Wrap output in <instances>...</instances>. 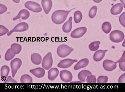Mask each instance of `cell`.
I'll return each instance as SVG.
<instances>
[{"instance_id": "4316f807", "label": "cell", "mask_w": 125, "mask_h": 92, "mask_svg": "<svg viewBox=\"0 0 125 92\" xmlns=\"http://www.w3.org/2000/svg\"><path fill=\"white\" fill-rule=\"evenodd\" d=\"M100 43L101 42L99 41L92 42L89 46V48L91 51H97L99 48Z\"/></svg>"}, {"instance_id": "f546056e", "label": "cell", "mask_w": 125, "mask_h": 92, "mask_svg": "<svg viewBox=\"0 0 125 92\" xmlns=\"http://www.w3.org/2000/svg\"><path fill=\"white\" fill-rule=\"evenodd\" d=\"M86 81L88 83H96V78L94 75H91L87 77Z\"/></svg>"}, {"instance_id": "9c48e42d", "label": "cell", "mask_w": 125, "mask_h": 92, "mask_svg": "<svg viewBox=\"0 0 125 92\" xmlns=\"http://www.w3.org/2000/svg\"><path fill=\"white\" fill-rule=\"evenodd\" d=\"M60 76L62 81L65 83L70 82L73 79L72 73L66 70L61 71L60 72Z\"/></svg>"}, {"instance_id": "52a82bcc", "label": "cell", "mask_w": 125, "mask_h": 92, "mask_svg": "<svg viewBox=\"0 0 125 92\" xmlns=\"http://www.w3.org/2000/svg\"><path fill=\"white\" fill-rule=\"evenodd\" d=\"M29 29V26L27 23L22 22L19 23L14 27V29L8 34V36L10 35L14 32H21L26 31Z\"/></svg>"}, {"instance_id": "f1b7e54d", "label": "cell", "mask_w": 125, "mask_h": 92, "mask_svg": "<svg viewBox=\"0 0 125 92\" xmlns=\"http://www.w3.org/2000/svg\"><path fill=\"white\" fill-rule=\"evenodd\" d=\"M11 48H13L14 49L16 52V54L20 53L22 48L21 45L16 43H14L12 44Z\"/></svg>"}, {"instance_id": "1f68e13d", "label": "cell", "mask_w": 125, "mask_h": 92, "mask_svg": "<svg viewBox=\"0 0 125 92\" xmlns=\"http://www.w3.org/2000/svg\"><path fill=\"white\" fill-rule=\"evenodd\" d=\"M0 36H2L5 35L9 32V30L4 26L0 25Z\"/></svg>"}, {"instance_id": "83f0119b", "label": "cell", "mask_w": 125, "mask_h": 92, "mask_svg": "<svg viewBox=\"0 0 125 92\" xmlns=\"http://www.w3.org/2000/svg\"><path fill=\"white\" fill-rule=\"evenodd\" d=\"M97 10V6H94L90 9L89 13V16L91 18H93L96 15Z\"/></svg>"}, {"instance_id": "8992f818", "label": "cell", "mask_w": 125, "mask_h": 92, "mask_svg": "<svg viewBox=\"0 0 125 92\" xmlns=\"http://www.w3.org/2000/svg\"><path fill=\"white\" fill-rule=\"evenodd\" d=\"M53 60L52 54L49 52L43 58L42 63V67L45 70L49 69L52 67Z\"/></svg>"}, {"instance_id": "4fadbf2b", "label": "cell", "mask_w": 125, "mask_h": 92, "mask_svg": "<svg viewBox=\"0 0 125 92\" xmlns=\"http://www.w3.org/2000/svg\"><path fill=\"white\" fill-rule=\"evenodd\" d=\"M41 3L45 13L46 14H48L52 8V1L51 0H42Z\"/></svg>"}, {"instance_id": "8fae6325", "label": "cell", "mask_w": 125, "mask_h": 92, "mask_svg": "<svg viewBox=\"0 0 125 92\" xmlns=\"http://www.w3.org/2000/svg\"><path fill=\"white\" fill-rule=\"evenodd\" d=\"M77 60H73L70 59H66L61 61L57 65V67L60 68H69L75 62H77Z\"/></svg>"}, {"instance_id": "2e32d148", "label": "cell", "mask_w": 125, "mask_h": 92, "mask_svg": "<svg viewBox=\"0 0 125 92\" xmlns=\"http://www.w3.org/2000/svg\"><path fill=\"white\" fill-rule=\"evenodd\" d=\"M123 8V5L121 3H117L112 7L110 12L113 15H118L121 13Z\"/></svg>"}, {"instance_id": "484cf974", "label": "cell", "mask_w": 125, "mask_h": 92, "mask_svg": "<svg viewBox=\"0 0 125 92\" xmlns=\"http://www.w3.org/2000/svg\"><path fill=\"white\" fill-rule=\"evenodd\" d=\"M83 15L81 12L77 11L75 12L74 14V20L76 23H80L82 19Z\"/></svg>"}, {"instance_id": "6da1fadb", "label": "cell", "mask_w": 125, "mask_h": 92, "mask_svg": "<svg viewBox=\"0 0 125 92\" xmlns=\"http://www.w3.org/2000/svg\"><path fill=\"white\" fill-rule=\"evenodd\" d=\"M74 8L69 11L58 10L54 12L52 16V21L57 24H60L64 22L68 14Z\"/></svg>"}, {"instance_id": "3957f363", "label": "cell", "mask_w": 125, "mask_h": 92, "mask_svg": "<svg viewBox=\"0 0 125 92\" xmlns=\"http://www.w3.org/2000/svg\"><path fill=\"white\" fill-rule=\"evenodd\" d=\"M124 35L123 32L119 30H115L110 34V38L111 40L115 43H119L123 41Z\"/></svg>"}, {"instance_id": "ffe728a7", "label": "cell", "mask_w": 125, "mask_h": 92, "mask_svg": "<svg viewBox=\"0 0 125 92\" xmlns=\"http://www.w3.org/2000/svg\"><path fill=\"white\" fill-rule=\"evenodd\" d=\"M10 69L6 65H4L2 67L1 69V79L3 81H5L8 77Z\"/></svg>"}, {"instance_id": "e575fe53", "label": "cell", "mask_w": 125, "mask_h": 92, "mask_svg": "<svg viewBox=\"0 0 125 92\" xmlns=\"http://www.w3.org/2000/svg\"><path fill=\"white\" fill-rule=\"evenodd\" d=\"M7 7L3 5L0 4V14H1L5 12L7 10Z\"/></svg>"}, {"instance_id": "9a60e30c", "label": "cell", "mask_w": 125, "mask_h": 92, "mask_svg": "<svg viewBox=\"0 0 125 92\" xmlns=\"http://www.w3.org/2000/svg\"><path fill=\"white\" fill-rule=\"evenodd\" d=\"M107 51V50H100L96 52L93 56L94 60L96 62H99L102 60L104 58L105 54Z\"/></svg>"}, {"instance_id": "d590c367", "label": "cell", "mask_w": 125, "mask_h": 92, "mask_svg": "<svg viewBox=\"0 0 125 92\" xmlns=\"http://www.w3.org/2000/svg\"><path fill=\"white\" fill-rule=\"evenodd\" d=\"M119 83H125V74L120 77L119 79Z\"/></svg>"}, {"instance_id": "d4e9b609", "label": "cell", "mask_w": 125, "mask_h": 92, "mask_svg": "<svg viewBox=\"0 0 125 92\" xmlns=\"http://www.w3.org/2000/svg\"><path fill=\"white\" fill-rule=\"evenodd\" d=\"M20 81L21 83H32L33 79L29 75H24L21 77Z\"/></svg>"}, {"instance_id": "d6986e66", "label": "cell", "mask_w": 125, "mask_h": 92, "mask_svg": "<svg viewBox=\"0 0 125 92\" xmlns=\"http://www.w3.org/2000/svg\"><path fill=\"white\" fill-rule=\"evenodd\" d=\"M72 20L73 18L71 16L68 21L62 25V30L64 32L68 33L71 31L72 28Z\"/></svg>"}, {"instance_id": "ac0fdd59", "label": "cell", "mask_w": 125, "mask_h": 92, "mask_svg": "<svg viewBox=\"0 0 125 92\" xmlns=\"http://www.w3.org/2000/svg\"><path fill=\"white\" fill-rule=\"evenodd\" d=\"M89 60L87 58L83 59L81 60L76 64L74 67V69L75 70H78L81 68H83L88 65Z\"/></svg>"}, {"instance_id": "7402d4cb", "label": "cell", "mask_w": 125, "mask_h": 92, "mask_svg": "<svg viewBox=\"0 0 125 92\" xmlns=\"http://www.w3.org/2000/svg\"><path fill=\"white\" fill-rule=\"evenodd\" d=\"M16 54V52L14 49L10 48L7 51L5 56V59L7 61H10L14 58Z\"/></svg>"}, {"instance_id": "603a6c76", "label": "cell", "mask_w": 125, "mask_h": 92, "mask_svg": "<svg viewBox=\"0 0 125 92\" xmlns=\"http://www.w3.org/2000/svg\"><path fill=\"white\" fill-rule=\"evenodd\" d=\"M42 57L39 54L34 53L31 56V60L33 63L36 65L40 64L42 61Z\"/></svg>"}, {"instance_id": "30bf717a", "label": "cell", "mask_w": 125, "mask_h": 92, "mask_svg": "<svg viewBox=\"0 0 125 92\" xmlns=\"http://www.w3.org/2000/svg\"><path fill=\"white\" fill-rule=\"evenodd\" d=\"M103 66L105 70L108 71H111L116 69L117 64L116 62L113 61L106 60L103 62Z\"/></svg>"}, {"instance_id": "cb8c5ba5", "label": "cell", "mask_w": 125, "mask_h": 92, "mask_svg": "<svg viewBox=\"0 0 125 92\" xmlns=\"http://www.w3.org/2000/svg\"><path fill=\"white\" fill-rule=\"evenodd\" d=\"M103 31L106 34H108L111 31L112 26L109 22H105L103 23L102 26Z\"/></svg>"}, {"instance_id": "7a4b0ae2", "label": "cell", "mask_w": 125, "mask_h": 92, "mask_svg": "<svg viewBox=\"0 0 125 92\" xmlns=\"http://www.w3.org/2000/svg\"><path fill=\"white\" fill-rule=\"evenodd\" d=\"M74 50V49L67 45L60 46L57 49V53L59 57L64 58L69 55Z\"/></svg>"}, {"instance_id": "74e56055", "label": "cell", "mask_w": 125, "mask_h": 92, "mask_svg": "<svg viewBox=\"0 0 125 92\" xmlns=\"http://www.w3.org/2000/svg\"><path fill=\"white\" fill-rule=\"evenodd\" d=\"M125 62V53L123 54V55L122 56V57L119 60L116 62V63H120L123 62Z\"/></svg>"}, {"instance_id": "836d02e7", "label": "cell", "mask_w": 125, "mask_h": 92, "mask_svg": "<svg viewBox=\"0 0 125 92\" xmlns=\"http://www.w3.org/2000/svg\"><path fill=\"white\" fill-rule=\"evenodd\" d=\"M4 83H16L17 82L15 80L12 78L11 76H9Z\"/></svg>"}, {"instance_id": "44dd1931", "label": "cell", "mask_w": 125, "mask_h": 92, "mask_svg": "<svg viewBox=\"0 0 125 92\" xmlns=\"http://www.w3.org/2000/svg\"><path fill=\"white\" fill-rule=\"evenodd\" d=\"M92 75V73L88 70H83L79 73L78 74V78L80 81L83 82H85L86 77L89 75Z\"/></svg>"}, {"instance_id": "277c9868", "label": "cell", "mask_w": 125, "mask_h": 92, "mask_svg": "<svg viewBox=\"0 0 125 92\" xmlns=\"http://www.w3.org/2000/svg\"><path fill=\"white\" fill-rule=\"evenodd\" d=\"M25 6L26 8L34 12L39 13L42 10L40 5L34 1L26 2L25 4Z\"/></svg>"}, {"instance_id": "ba28073f", "label": "cell", "mask_w": 125, "mask_h": 92, "mask_svg": "<svg viewBox=\"0 0 125 92\" xmlns=\"http://www.w3.org/2000/svg\"><path fill=\"white\" fill-rule=\"evenodd\" d=\"M87 31V28L84 27L77 28L72 32L71 37L74 38H80L86 33Z\"/></svg>"}, {"instance_id": "d6a6232c", "label": "cell", "mask_w": 125, "mask_h": 92, "mask_svg": "<svg viewBox=\"0 0 125 92\" xmlns=\"http://www.w3.org/2000/svg\"><path fill=\"white\" fill-rule=\"evenodd\" d=\"M119 21L121 24L125 27V12L122 13L120 16L119 18Z\"/></svg>"}, {"instance_id": "7c38bea8", "label": "cell", "mask_w": 125, "mask_h": 92, "mask_svg": "<svg viewBox=\"0 0 125 92\" xmlns=\"http://www.w3.org/2000/svg\"><path fill=\"white\" fill-rule=\"evenodd\" d=\"M30 16V13L29 11L25 9H22L20 11L17 16L13 18V20L15 21L20 18L26 20Z\"/></svg>"}, {"instance_id": "e0dca14e", "label": "cell", "mask_w": 125, "mask_h": 92, "mask_svg": "<svg viewBox=\"0 0 125 92\" xmlns=\"http://www.w3.org/2000/svg\"><path fill=\"white\" fill-rule=\"evenodd\" d=\"M59 71L56 68H53L50 69L48 72V77L51 81H53L56 79L59 74Z\"/></svg>"}, {"instance_id": "8d00e7d4", "label": "cell", "mask_w": 125, "mask_h": 92, "mask_svg": "<svg viewBox=\"0 0 125 92\" xmlns=\"http://www.w3.org/2000/svg\"><path fill=\"white\" fill-rule=\"evenodd\" d=\"M119 67L122 70L125 71V62L119 63Z\"/></svg>"}, {"instance_id": "4dcf8cb0", "label": "cell", "mask_w": 125, "mask_h": 92, "mask_svg": "<svg viewBox=\"0 0 125 92\" xmlns=\"http://www.w3.org/2000/svg\"><path fill=\"white\" fill-rule=\"evenodd\" d=\"M108 80V77L107 76H100L98 77V83H106Z\"/></svg>"}, {"instance_id": "5bb4252c", "label": "cell", "mask_w": 125, "mask_h": 92, "mask_svg": "<svg viewBox=\"0 0 125 92\" xmlns=\"http://www.w3.org/2000/svg\"><path fill=\"white\" fill-rule=\"evenodd\" d=\"M30 72L38 78H41L44 76L45 72L43 68H38L34 69L31 70Z\"/></svg>"}, {"instance_id": "5b68a950", "label": "cell", "mask_w": 125, "mask_h": 92, "mask_svg": "<svg viewBox=\"0 0 125 92\" xmlns=\"http://www.w3.org/2000/svg\"><path fill=\"white\" fill-rule=\"evenodd\" d=\"M22 64V61L20 59L16 58L12 60L10 63V66L11 69L12 76L13 78L20 69Z\"/></svg>"}]
</instances>
